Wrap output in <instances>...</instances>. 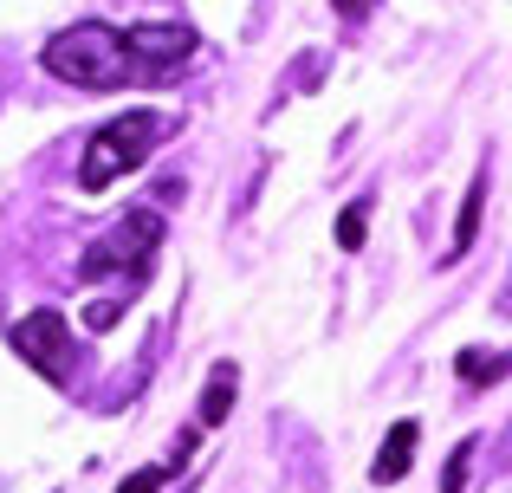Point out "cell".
I'll return each mask as SVG.
<instances>
[{"instance_id":"1","label":"cell","mask_w":512,"mask_h":493,"mask_svg":"<svg viewBox=\"0 0 512 493\" xmlns=\"http://www.w3.org/2000/svg\"><path fill=\"white\" fill-rule=\"evenodd\" d=\"M46 72L65 78L78 91H117L130 85V52H124V33L104 20H78L65 33L46 39Z\"/></svg>"},{"instance_id":"2","label":"cell","mask_w":512,"mask_h":493,"mask_svg":"<svg viewBox=\"0 0 512 493\" xmlns=\"http://www.w3.org/2000/svg\"><path fill=\"white\" fill-rule=\"evenodd\" d=\"M169 130L163 111H124L111 117V124L98 130V137L85 143V163H78V189L85 195H104L117 176H130V169H143V156L156 150V137Z\"/></svg>"},{"instance_id":"3","label":"cell","mask_w":512,"mask_h":493,"mask_svg":"<svg viewBox=\"0 0 512 493\" xmlns=\"http://www.w3.org/2000/svg\"><path fill=\"white\" fill-rule=\"evenodd\" d=\"M156 247H163V215H156V208H130L124 228L104 234L98 247H85L78 273H85V279H104V273L143 279V273H150V260H156Z\"/></svg>"},{"instance_id":"4","label":"cell","mask_w":512,"mask_h":493,"mask_svg":"<svg viewBox=\"0 0 512 493\" xmlns=\"http://www.w3.org/2000/svg\"><path fill=\"white\" fill-rule=\"evenodd\" d=\"M195 26L182 20H143L124 33V52H130V78H175L195 65Z\"/></svg>"},{"instance_id":"5","label":"cell","mask_w":512,"mask_h":493,"mask_svg":"<svg viewBox=\"0 0 512 493\" xmlns=\"http://www.w3.org/2000/svg\"><path fill=\"white\" fill-rule=\"evenodd\" d=\"M13 351L39 370V377H65V357H72V331H65V312L39 305L13 325Z\"/></svg>"},{"instance_id":"6","label":"cell","mask_w":512,"mask_h":493,"mask_svg":"<svg viewBox=\"0 0 512 493\" xmlns=\"http://www.w3.org/2000/svg\"><path fill=\"white\" fill-rule=\"evenodd\" d=\"M415 442H422V429H415V422L402 416L396 429L383 435V448H376V468H370V481H376V487H396L402 474H409V461H415Z\"/></svg>"},{"instance_id":"7","label":"cell","mask_w":512,"mask_h":493,"mask_svg":"<svg viewBox=\"0 0 512 493\" xmlns=\"http://www.w3.org/2000/svg\"><path fill=\"white\" fill-rule=\"evenodd\" d=\"M234 396H240V370H234V364H221V370L208 377V390H201V409H195L201 429H221L227 409H234Z\"/></svg>"},{"instance_id":"8","label":"cell","mask_w":512,"mask_h":493,"mask_svg":"<svg viewBox=\"0 0 512 493\" xmlns=\"http://www.w3.org/2000/svg\"><path fill=\"white\" fill-rule=\"evenodd\" d=\"M480 208H487V169H480V176L467 182V202H461V228H454V260H461V253L474 247V234H480Z\"/></svg>"},{"instance_id":"9","label":"cell","mask_w":512,"mask_h":493,"mask_svg":"<svg viewBox=\"0 0 512 493\" xmlns=\"http://www.w3.org/2000/svg\"><path fill=\"white\" fill-rule=\"evenodd\" d=\"M454 370H461V383H500L506 370H512V357L506 351H461V357H454Z\"/></svg>"},{"instance_id":"10","label":"cell","mask_w":512,"mask_h":493,"mask_svg":"<svg viewBox=\"0 0 512 493\" xmlns=\"http://www.w3.org/2000/svg\"><path fill=\"white\" fill-rule=\"evenodd\" d=\"M363 234H370V215H363V202H350L344 215H338V247H344V253H357V247H363Z\"/></svg>"},{"instance_id":"11","label":"cell","mask_w":512,"mask_h":493,"mask_svg":"<svg viewBox=\"0 0 512 493\" xmlns=\"http://www.w3.org/2000/svg\"><path fill=\"white\" fill-rule=\"evenodd\" d=\"M467 468H474V442H454L448 468H441V493H461L467 487Z\"/></svg>"},{"instance_id":"12","label":"cell","mask_w":512,"mask_h":493,"mask_svg":"<svg viewBox=\"0 0 512 493\" xmlns=\"http://www.w3.org/2000/svg\"><path fill=\"white\" fill-rule=\"evenodd\" d=\"M169 474H175V468H137L130 481H117V493H163Z\"/></svg>"},{"instance_id":"13","label":"cell","mask_w":512,"mask_h":493,"mask_svg":"<svg viewBox=\"0 0 512 493\" xmlns=\"http://www.w3.org/2000/svg\"><path fill=\"white\" fill-rule=\"evenodd\" d=\"M338 13H344V20H357V13H363V0H338Z\"/></svg>"}]
</instances>
